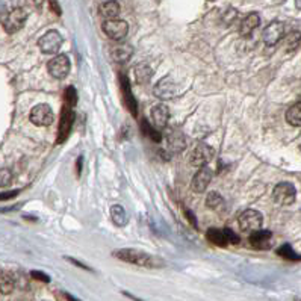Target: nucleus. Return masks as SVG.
<instances>
[{
  "mask_svg": "<svg viewBox=\"0 0 301 301\" xmlns=\"http://www.w3.org/2000/svg\"><path fill=\"white\" fill-rule=\"evenodd\" d=\"M112 254L120 260H124L127 263H133L138 266H144V268L164 266V260H161L159 257H155L152 254L136 250V248H120V250H115Z\"/></svg>",
  "mask_w": 301,
  "mask_h": 301,
  "instance_id": "obj_1",
  "label": "nucleus"
},
{
  "mask_svg": "<svg viewBox=\"0 0 301 301\" xmlns=\"http://www.w3.org/2000/svg\"><path fill=\"white\" fill-rule=\"evenodd\" d=\"M26 20H28V13L23 8H14L7 16H4V29L10 35L17 34L25 28Z\"/></svg>",
  "mask_w": 301,
  "mask_h": 301,
  "instance_id": "obj_2",
  "label": "nucleus"
},
{
  "mask_svg": "<svg viewBox=\"0 0 301 301\" xmlns=\"http://www.w3.org/2000/svg\"><path fill=\"white\" fill-rule=\"evenodd\" d=\"M239 229L244 233H253L262 227L263 215L256 209H247L239 215Z\"/></svg>",
  "mask_w": 301,
  "mask_h": 301,
  "instance_id": "obj_3",
  "label": "nucleus"
},
{
  "mask_svg": "<svg viewBox=\"0 0 301 301\" xmlns=\"http://www.w3.org/2000/svg\"><path fill=\"white\" fill-rule=\"evenodd\" d=\"M29 120H31L32 124H35L38 127H47L53 123L55 114H53V111L49 105L40 103V105L32 108V111L29 114Z\"/></svg>",
  "mask_w": 301,
  "mask_h": 301,
  "instance_id": "obj_4",
  "label": "nucleus"
},
{
  "mask_svg": "<svg viewBox=\"0 0 301 301\" xmlns=\"http://www.w3.org/2000/svg\"><path fill=\"white\" fill-rule=\"evenodd\" d=\"M38 47L46 55H55L62 47V37L58 31H47L40 40Z\"/></svg>",
  "mask_w": 301,
  "mask_h": 301,
  "instance_id": "obj_5",
  "label": "nucleus"
},
{
  "mask_svg": "<svg viewBox=\"0 0 301 301\" xmlns=\"http://www.w3.org/2000/svg\"><path fill=\"white\" fill-rule=\"evenodd\" d=\"M213 156H215V150L210 145L201 142L192 150V153L189 156V162L192 167L200 168V167H206L213 159Z\"/></svg>",
  "mask_w": 301,
  "mask_h": 301,
  "instance_id": "obj_6",
  "label": "nucleus"
},
{
  "mask_svg": "<svg viewBox=\"0 0 301 301\" xmlns=\"http://www.w3.org/2000/svg\"><path fill=\"white\" fill-rule=\"evenodd\" d=\"M295 197H296V189L289 182L278 183L274 188V191H272V198L280 206H289V204H292L295 201Z\"/></svg>",
  "mask_w": 301,
  "mask_h": 301,
  "instance_id": "obj_7",
  "label": "nucleus"
},
{
  "mask_svg": "<svg viewBox=\"0 0 301 301\" xmlns=\"http://www.w3.org/2000/svg\"><path fill=\"white\" fill-rule=\"evenodd\" d=\"M103 32L114 41H121L127 37V32H129V26L124 20H117V19H112V20H105L103 22V26H102Z\"/></svg>",
  "mask_w": 301,
  "mask_h": 301,
  "instance_id": "obj_8",
  "label": "nucleus"
},
{
  "mask_svg": "<svg viewBox=\"0 0 301 301\" xmlns=\"http://www.w3.org/2000/svg\"><path fill=\"white\" fill-rule=\"evenodd\" d=\"M73 123H74L73 106L65 103V106L62 108V112H61V123H59V127H58V142L59 144L67 141V138L71 132V127H73Z\"/></svg>",
  "mask_w": 301,
  "mask_h": 301,
  "instance_id": "obj_9",
  "label": "nucleus"
},
{
  "mask_svg": "<svg viewBox=\"0 0 301 301\" xmlns=\"http://www.w3.org/2000/svg\"><path fill=\"white\" fill-rule=\"evenodd\" d=\"M47 70L55 79H65L70 73V59L67 55H56L47 64Z\"/></svg>",
  "mask_w": 301,
  "mask_h": 301,
  "instance_id": "obj_10",
  "label": "nucleus"
},
{
  "mask_svg": "<svg viewBox=\"0 0 301 301\" xmlns=\"http://www.w3.org/2000/svg\"><path fill=\"white\" fill-rule=\"evenodd\" d=\"M284 37V25L281 22H271L262 32V40L268 47L275 46Z\"/></svg>",
  "mask_w": 301,
  "mask_h": 301,
  "instance_id": "obj_11",
  "label": "nucleus"
},
{
  "mask_svg": "<svg viewBox=\"0 0 301 301\" xmlns=\"http://www.w3.org/2000/svg\"><path fill=\"white\" fill-rule=\"evenodd\" d=\"M212 170L206 165V167H200L198 171L195 173V176L192 177V182H191V188L194 192L197 194H201L206 191V188L209 186L210 180H212Z\"/></svg>",
  "mask_w": 301,
  "mask_h": 301,
  "instance_id": "obj_12",
  "label": "nucleus"
},
{
  "mask_svg": "<svg viewBox=\"0 0 301 301\" xmlns=\"http://www.w3.org/2000/svg\"><path fill=\"white\" fill-rule=\"evenodd\" d=\"M248 242L256 250H269L272 247V233L269 230H256L250 233Z\"/></svg>",
  "mask_w": 301,
  "mask_h": 301,
  "instance_id": "obj_13",
  "label": "nucleus"
},
{
  "mask_svg": "<svg viewBox=\"0 0 301 301\" xmlns=\"http://www.w3.org/2000/svg\"><path fill=\"white\" fill-rule=\"evenodd\" d=\"M150 118H152L155 127L164 129L170 120V109L165 105H156L150 111Z\"/></svg>",
  "mask_w": 301,
  "mask_h": 301,
  "instance_id": "obj_14",
  "label": "nucleus"
},
{
  "mask_svg": "<svg viewBox=\"0 0 301 301\" xmlns=\"http://www.w3.org/2000/svg\"><path fill=\"white\" fill-rule=\"evenodd\" d=\"M165 144H167V150L170 153H179L185 148V138L180 132L170 130L165 135Z\"/></svg>",
  "mask_w": 301,
  "mask_h": 301,
  "instance_id": "obj_15",
  "label": "nucleus"
},
{
  "mask_svg": "<svg viewBox=\"0 0 301 301\" xmlns=\"http://www.w3.org/2000/svg\"><path fill=\"white\" fill-rule=\"evenodd\" d=\"M155 94L162 100H170L176 94V85L171 78H164L158 82L155 88Z\"/></svg>",
  "mask_w": 301,
  "mask_h": 301,
  "instance_id": "obj_16",
  "label": "nucleus"
},
{
  "mask_svg": "<svg viewBox=\"0 0 301 301\" xmlns=\"http://www.w3.org/2000/svg\"><path fill=\"white\" fill-rule=\"evenodd\" d=\"M260 25V19L256 13H251L248 14L242 22H241V26H239V34L242 37H250L253 34V31Z\"/></svg>",
  "mask_w": 301,
  "mask_h": 301,
  "instance_id": "obj_17",
  "label": "nucleus"
},
{
  "mask_svg": "<svg viewBox=\"0 0 301 301\" xmlns=\"http://www.w3.org/2000/svg\"><path fill=\"white\" fill-rule=\"evenodd\" d=\"M99 14H100L105 20L117 19V17L120 16V5L115 2V0H106L105 4L100 5Z\"/></svg>",
  "mask_w": 301,
  "mask_h": 301,
  "instance_id": "obj_18",
  "label": "nucleus"
},
{
  "mask_svg": "<svg viewBox=\"0 0 301 301\" xmlns=\"http://www.w3.org/2000/svg\"><path fill=\"white\" fill-rule=\"evenodd\" d=\"M206 238H207V241H209L210 244L218 245V247L229 245V239H227V235H225L224 229L221 230V229L212 227V229H209V230L206 232Z\"/></svg>",
  "mask_w": 301,
  "mask_h": 301,
  "instance_id": "obj_19",
  "label": "nucleus"
},
{
  "mask_svg": "<svg viewBox=\"0 0 301 301\" xmlns=\"http://www.w3.org/2000/svg\"><path fill=\"white\" fill-rule=\"evenodd\" d=\"M132 55H133V49H132L129 44L117 46V47H114L112 52H111L112 59H114L115 62H118V64H124V62H127V61L132 58Z\"/></svg>",
  "mask_w": 301,
  "mask_h": 301,
  "instance_id": "obj_20",
  "label": "nucleus"
},
{
  "mask_svg": "<svg viewBox=\"0 0 301 301\" xmlns=\"http://www.w3.org/2000/svg\"><path fill=\"white\" fill-rule=\"evenodd\" d=\"M14 287H16L14 275L11 272H8L7 269L0 271V292L4 295H8L14 290Z\"/></svg>",
  "mask_w": 301,
  "mask_h": 301,
  "instance_id": "obj_21",
  "label": "nucleus"
},
{
  "mask_svg": "<svg viewBox=\"0 0 301 301\" xmlns=\"http://www.w3.org/2000/svg\"><path fill=\"white\" fill-rule=\"evenodd\" d=\"M286 121L290 124V126H295V127H301V102L292 105L287 111H286Z\"/></svg>",
  "mask_w": 301,
  "mask_h": 301,
  "instance_id": "obj_22",
  "label": "nucleus"
},
{
  "mask_svg": "<svg viewBox=\"0 0 301 301\" xmlns=\"http://www.w3.org/2000/svg\"><path fill=\"white\" fill-rule=\"evenodd\" d=\"M111 218H112V221H114L115 225H120V227H123V225H126V222H127L126 209L121 204H114L111 207Z\"/></svg>",
  "mask_w": 301,
  "mask_h": 301,
  "instance_id": "obj_23",
  "label": "nucleus"
},
{
  "mask_svg": "<svg viewBox=\"0 0 301 301\" xmlns=\"http://www.w3.org/2000/svg\"><path fill=\"white\" fill-rule=\"evenodd\" d=\"M121 90H123V94H124V102H126V106L130 109V112H133V115L136 114V102H135V99H133V94L130 93V90H129V81L126 79V78H123V87H121Z\"/></svg>",
  "mask_w": 301,
  "mask_h": 301,
  "instance_id": "obj_24",
  "label": "nucleus"
},
{
  "mask_svg": "<svg viewBox=\"0 0 301 301\" xmlns=\"http://www.w3.org/2000/svg\"><path fill=\"white\" fill-rule=\"evenodd\" d=\"M299 43H301V32H298V31L290 32L284 38V49H286V52H295L298 49Z\"/></svg>",
  "mask_w": 301,
  "mask_h": 301,
  "instance_id": "obj_25",
  "label": "nucleus"
},
{
  "mask_svg": "<svg viewBox=\"0 0 301 301\" xmlns=\"http://www.w3.org/2000/svg\"><path fill=\"white\" fill-rule=\"evenodd\" d=\"M277 254L281 256L283 259H287V260H293V262H299L301 260V256L298 253H295L293 248L289 244H283L280 248H277Z\"/></svg>",
  "mask_w": 301,
  "mask_h": 301,
  "instance_id": "obj_26",
  "label": "nucleus"
},
{
  "mask_svg": "<svg viewBox=\"0 0 301 301\" xmlns=\"http://www.w3.org/2000/svg\"><path fill=\"white\" fill-rule=\"evenodd\" d=\"M135 78H136L138 84H147L150 79H152V70L145 65H139L135 70Z\"/></svg>",
  "mask_w": 301,
  "mask_h": 301,
  "instance_id": "obj_27",
  "label": "nucleus"
},
{
  "mask_svg": "<svg viewBox=\"0 0 301 301\" xmlns=\"http://www.w3.org/2000/svg\"><path fill=\"white\" fill-rule=\"evenodd\" d=\"M222 201H224L222 197L218 192H215V191L209 192L207 197H206V206L210 207V209H218L222 204Z\"/></svg>",
  "mask_w": 301,
  "mask_h": 301,
  "instance_id": "obj_28",
  "label": "nucleus"
},
{
  "mask_svg": "<svg viewBox=\"0 0 301 301\" xmlns=\"http://www.w3.org/2000/svg\"><path fill=\"white\" fill-rule=\"evenodd\" d=\"M64 99H65V103L70 105V106H74L78 103V93H76V88L74 87H68L64 93Z\"/></svg>",
  "mask_w": 301,
  "mask_h": 301,
  "instance_id": "obj_29",
  "label": "nucleus"
},
{
  "mask_svg": "<svg viewBox=\"0 0 301 301\" xmlns=\"http://www.w3.org/2000/svg\"><path fill=\"white\" fill-rule=\"evenodd\" d=\"M142 130H144V132H145V133H147L150 138H152L153 141H158V142H159V141L162 139L161 133H159V132H156L153 127H150L147 121H142Z\"/></svg>",
  "mask_w": 301,
  "mask_h": 301,
  "instance_id": "obj_30",
  "label": "nucleus"
},
{
  "mask_svg": "<svg viewBox=\"0 0 301 301\" xmlns=\"http://www.w3.org/2000/svg\"><path fill=\"white\" fill-rule=\"evenodd\" d=\"M236 19H238V11L230 8V10L225 11L224 17H222V22H224V25H232Z\"/></svg>",
  "mask_w": 301,
  "mask_h": 301,
  "instance_id": "obj_31",
  "label": "nucleus"
},
{
  "mask_svg": "<svg viewBox=\"0 0 301 301\" xmlns=\"http://www.w3.org/2000/svg\"><path fill=\"white\" fill-rule=\"evenodd\" d=\"M224 232H225V235H227V239H229V244H230V245H236V244L241 242V238H239L232 229H224Z\"/></svg>",
  "mask_w": 301,
  "mask_h": 301,
  "instance_id": "obj_32",
  "label": "nucleus"
},
{
  "mask_svg": "<svg viewBox=\"0 0 301 301\" xmlns=\"http://www.w3.org/2000/svg\"><path fill=\"white\" fill-rule=\"evenodd\" d=\"M31 275H32L35 280H40V281H43V283H49V281H50V277H49L47 274L41 272V271H32Z\"/></svg>",
  "mask_w": 301,
  "mask_h": 301,
  "instance_id": "obj_33",
  "label": "nucleus"
},
{
  "mask_svg": "<svg viewBox=\"0 0 301 301\" xmlns=\"http://www.w3.org/2000/svg\"><path fill=\"white\" fill-rule=\"evenodd\" d=\"M11 171H8V170H4L2 171V186H7L8 183H11Z\"/></svg>",
  "mask_w": 301,
  "mask_h": 301,
  "instance_id": "obj_34",
  "label": "nucleus"
},
{
  "mask_svg": "<svg viewBox=\"0 0 301 301\" xmlns=\"http://www.w3.org/2000/svg\"><path fill=\"white\" fill-rule=\"evenodd\" d=\"M49 7H50V10L55 13V14H58V16H61V8H59V5H58V2L56 0H49Z\"/></svg>",
  "mask_w": 301,
  "mask_h": 301,
  "instance_id": "obj_35",
  "label": "nucleus"
},
{
  "mask_svg": "<svg viewBox=\"0 0 301 301\" xmlns=\"http://www.w3.org/2000/svg\"><path fill=\"white\" fill-rule=\"evenodd\" d=\"M19 192H20L19 189H17V191H11V192H4V194H2V201L8 200V198H11V197H16Z\"/></svg>",
  "mask_w": 301,
  "mask_h": 301,
  "instance_id": "obj_36",
  "label": "nucleus"
},
{
  "mask_svg": "<svg viewBox=\"0 0 301 301\" xmlns=\"http://www.w3.org/2000/svg\"><path fill=\"white\" fill-rule=\"evenodd\" d=\"M186 216L189 218V222L194 225V227H197V222H195V216H194V213L191 215V212H189V210H186Z\"/></svg>",
  "mask_w": 301,
  "mask_h": 301,
  "instance_id": "obj_37",
  "label": "nucleus"
},
{
  "mask_svg": "<svg viewBox=\"0 0 301 301\" xmlns=\"http://www.w3.org/2000/svg\"><path fill=\"white\" fill-rule=\"evenodd\" d=\"M34 2V5L37 7V8H43V5L46 4V2H49V0H32Z\"/></svg>",
  "mask_w": 301,
  "mask_h": 301,
  "instance_id": "obj_38",
  "label": "nucleus"
},
{
  "mask_svg": "<svg viewBox=\"0 0 301 301\" xmlns=\"http://www.w3.org/2000/svg\"><path fill=\"white\" fill-rule=\"evenodd\" d=\"M295 7L301 11V0H295Z\"/></svg>",
  "mask_w": 301,
  "mask_h": 301,
  "instance_id": "obj_39",
  "label": "nucleus"
},
{
  "mask_svg": "<svg viewBox=\"0 0 301 301\" xmlns=\"http://www.w3.org/2000/svg\"><path fill=\"white\" fill-rule=\"evenodd\" d=\"M272 2H274V4H283L284 0H272Z\"/></svg>",
  "mask_w": 301,
  "mask_h": 301,
  "instance_id": "obj_40",
  "label": "nucleus"
}]
</instances>
